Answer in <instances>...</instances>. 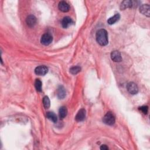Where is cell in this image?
I'll list each match as a JSON object with an SVG mask.
<instances>
[{"label": "cell", "instance_id": "6da1fadb", "mask_svg": "<svg viewBox=\"0 0 150 150\" xmlns=\"http://www.w3.org/2000/svg\"><path fill=\"white\" fill-rule=\"evenodd\" d=\"M96 41L101 46H106L109 43L107 32L104 29L99 30L96 33Z\"/></svg>", "mask_w": 150, "mask_h": 150}, {"label": "cell", "instance_id": "7a4b0ae2", "mask_svg": "<svg viewBox=\"0 0 150 150\" xmlns=\"http://www.w3.org/2000/svg\"><path fill=\"white\" fill-rule=\"evenodd\" d=\"M115 121H116V119H115L114 115L111 111L107 112L103 119V123L109 125H113L115 123Z\"/></svg>", "mask_w": 150, "mask_h": 150}, {"label": "cell", "instance_id": "3957f363", "mask_svg": "<svg viewBox=\"0 0 150 150\" xmlns=\"http://www.w3.org/2000/svg\"><path fill=\"white\" fill-rule=\"evenodd\" d=\"M53 41V37L49 33H45L41 37V42L42 45L47 46L50 45Z\"/></svg>", "mask_w": 150, "mask_h": 150}, {"label": "cell", "instance_id": "277c9868", "mask_svg": "<svg viewBox=\"0 0 150 150\" xmlns=\"http://www.w3.org/2000/svg\"><path fill=\"white\" fill-rule=\"evenodd\" d=\"M127 89L131 95H136L138 92L137 85L134 82H130L127 85Z\"/></svg>", "mask_w": 150, "mask_h": 150}, {"label": "cell", "instance_id": "5b68a950", "mask_svg": "<svg viewBox=\"0 0 150 150\" xmlns=\"http://www.w3.org/2000/svg\"><path fill=\"white\" fill-rule=\"evenodd\" d=\"M48 72V68L45 66H39L35 69V73L39 76H44Z\"/></svg>", "mask_w": 150, "mask_h": 150}, {"label": "cell", "instance_id": "8992f818", "mask_svg": "<svg viewBox=\"0 0 150 150\" xmlns=\"http://www.w3.org/2000/svg\"><path fill=\"white\" fill-rule=\"evenodd\" d=\"M111 59L115 62H120L122 61L121 53L118 51H114L111 53Z\"/></svg>", "mask_w": 150, "mask_h": 150}, {"label": "cell", "instance_id": "52a82bcc", "mask_svg": "<svg viewBox=\"0 0 150 150\" xmlns=\"http://www.w3.org/2000/svg\"><path fill=\"white\" fill-rule=\"evenodd\" d=\"M86 117V110L84 109H80L77 113L75 117V119L77 121L80 122L85 120Z\"/></svg>", "mask_w": 150, "mask_h": 150}, {"label": "cell", "instance_id": "ba28073f", "mask_svg": "<svg viewBox=\"0 0 150 150\" xmlns=\"http://www.w3.org/2000/svg\"><path fill=\"white\" fill-rule=\"evenodd\" d=\"M61 24L63 28H67L69 26L73 24V21L69 17H65L63 18Z\"/></svg>", "mask_w": 150, "mask_h": 150}, {"label": "cell", "instance_id": "9c48e42d", "mask_svg": "<svg viewBox=\"0 0 150 150\" xmlns=\"http://www.w3.org/2000/svg\"><path fill=\"white\" fill-rule=\"evenodd\" d=\"M149 9H150V8L148 4H143L141 5L140 7V12L144 15L149 17V15H150Z\"/></svg>", "mask_w": 150, "mask_h": 150}, {"label": "cell", "instance_id": "30bf717a", "mask_svg": "<svg viewBox=\"0 0 150 150\" xmlns=\"http://www.w3.org/2000/svg\"><path fill=\"white\" fill-rule=\"evenodd\" d=\"M134 5H135V1H129V0H125L122 2L120 5L121 10H124L126 8H132Z\"/></svg>", "mask_w": 150, "mask_h": 150}, {"label": "cell", "instance_id": "8fae6325", "mask_svg": "<svg viewBox=\"0 0 150 150\" xmlns=\"http://www.w3.org/2000/svg\"><path fill=\"white\" fill-rule=\"evenodd\" d=\"M26 22L29 27H33L37 24V18L32 15H29L26 19Z\"/></svg>", "mask_w": 150, "mask_h": 150}, {"label": "cell", "instance_id": "7c38bea8", "mask_svg": "<svg viewBox=\"0 0 150 150\" xmlns=\"http://www.w3.org/2000/svg\"><path fill=\"white\" fill-rule=\"evenodd\" d=\"M66 95V91L63 86H59L57 89V96L59 99H63Z\"/></svg>", "mask_w": 150, "mask_h": 150}, {"label": "cell", "instance_id": "4fadbf2b", "mask_svg": "<svg viewBox=\"0 0 150 150\" xmlns=\"http://www.w3.org/2000/svg\"><path fill=\"white\" fill-rule=\"evenodd\" d=\"M59 9L63 13H67L70 9V6L65 1H61L58 5Z\"/></svg>", "mask_w": 150, "mask_h": 150}, {"label": "cell", "instance_id": "5bb4252c", "mask_svg": "<svg viewBox=\"0 0 150 150\" xmlns=\"http://www.w3.org/2000/svg\"><path fill=\"white\" fill-rule=\"evenodd\" d=\"M120 18V15L119 14H116L107 20V23L109 25L114 24L115 23L119 21Z\"/></svg>", "mask_w": 150, "mask_h": 150}, {"label": "cell", "instance_id": "9a60e30c", "mask_svg": "<svg viewBox=\"0 0 150 150\" xmlns=\"http://www.w3.org/2000/svg\"><path fill=\"white\" fill-rule=\"evenodd\" d=\"M47 117L54 123H56L57 121V116L53 112H51V111L48 112L47 113Z\"/></svg>", "mask_w": 150, "mask_h": 150}, {"label": "cell", "instance_id": "2e32d148", "mask_svg": "<svg viewBox=\"0 0 150 150\" xmlns=\"http://www.w3.org/2000/svg\"><path fill=\"white\" fill-rule=\"evenodd\" d=\"M67 110L65 106H62L59 109V117L61 119H64L67 116Z\"/></svg>", "mask_w": 150, "mask_h": 150}, {"label": "cell", "instance_id": "e0dca14e", "mask_svg": "<svg viewBox=\"0 0 150 150\" xmlns=\"http://www.w3.org/2000/svg\"><path fill=\"white\" fill-rule=\"evenodd\" d=\"M43 105L45 109L49 108L51 106V102L49 97L48 96H45L43 99Z\"/></svg>", "mask_w": 150, "mask_h": 150}, {"label": "cell", "instance_id": "ac0fdd59", "mask_svg": "<svg viewBox=\"0 0 150 150\" xmlns=\"http://www.w3.org/2000/svg\"><path fill=\"white\" fill-rule=\"evenodd\" d=\"M42 83L41 80L39 79H36L35 82V87L38 91H42Z\"/></svg>", "mask_w": 150, "mask_h": 150}, {"label": "cell", "instance_id": "d6986e66", "mask_svg": "<svg viewBox=\"0 0 150 150\" xmlns=\"http://www.w3.org/2000/svg\"><path fill=\"white\" fill-rule=\"evenodd\" d=\"M81 71V68L79 66H73L70 69V72L72 75H76Z\"/></svg>", "mask_w": 150, "mask_h": 150}, {"label": "cell", "instance_id": "ffe728a7", "mask_svg": "<svg viewBox=\"0 0 150 150\" xmlns=\"http://www.w3.org/2000/svg\"><path fill=\"white\" fill-rule=\"evenodd\" d=\"M139 110H141L144 114H147L148 113V106H141L140 107H139Z\"/></svg>", "mask_w": 150, "mask_h": 150}, {"label": "cell", "instance_id": "44dd1931", "mask_svg": "<svg viewBox=\"0 0 150 150\" xmlns=\"http://www.w3.org/2000/svg\"><path fill=\"white\" fill-rule=\"evenodd\" d=\"M100 149L102 150H107V149H109V148L106 145H103L101 146Z\"/></svg>", "mask_w": 150, "mask_h": 150}]
</instances>
